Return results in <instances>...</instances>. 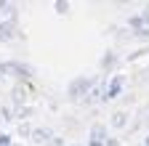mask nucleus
<instances>
[{"mask_svg":"<svg viewBox=\"0 0 149 146\" xmlns=\"http://www.w3.org/2000/svg\"><path fill=\"white\" fill-rule=\"evenodd\" d=\"M141 21H144V27L149 29V8H144V13H141Z\"/></svg>","mask_w":149,"mask_h":146,"instance_id":"nucleus-9","label":"nucleus"},{"mask_svg":"<svg viewBox=\"0 0 149 146\" xmlns=\"http://www.w3.org/2000/svg\"><path fill=\"white\" fill-rule=\"evenodd\" d=\"M29 138H32V143H37V146H40V143H51V141H53V130H51V127H35Z\"/></svg>","mask_w":149,"mask_h":146,"instance_id":"nucleus-3","label":"nucleus"},{"mask_svg":"<svg viewBox=\"0 0 149 146\" xmlns=\"http://www.w3.org/2000/svg\"><path fill=\"white\" fill-rule=\"evenodd\" d=\"M107 146H117V138H107Z\"/></svg>","mask_w":149,"mask_h":146,"instance_id":"nucleus-13","label":"nucleus"},{"mask_svg":"<svg viewBox=\"0 0 149 146\" xmlns=\"http://www.w3.org/2000/svg\"><path fill=\"white\" fill-rule=\"evenodd\" d=\"M0 146H11V138H8V136H3V133H0Z\"/></svg>","mask_w":149,"mask_h":146,"instance_id":"nucleus-10","label":"nucleus"},{"mask_svg":"<svg viewBox=\"0 0 149 146\" xmlns=\"http://www.w3.org/2000/svg\"><path fill=\"white\" fill-rule=\"evenodd\" d=\"M13 29H16V21L13 19L11 21H3V24H0V40H11L13 35H16Z\"/></svg>","mask_w":149,"mask_h":146,"instance_id":"nucleus-5","label":"nucleus"},{"mask_svg":"<svg viewBox=\"0 0 149 146\" xmlns=\"http://www.w3.org/2000/svg\"><path fill=\"white\" fill-rule=\"evenodd\" d=\"M88 146H107V127L104 125H93Z\"/></svg>","mask_w":149,"mask_h":146,"instance_id":"nucleus-4","label":"nucleus"},{"mask_svg":"<svg viewBox=\"0 0 149 146\" xmlns=\"http://www.w3.org/2000/svg\"><path fill=\"white\" fill-rule=\"evenodd\" d=\"M128 125V114L125 112H115L112 114V127H125Z\"/></svg>","mask_w":149,"mask_h":146,"instance_id":"nucleus-6","label":"nucleus"},{"mask_svg":"<svg viewBox=\"0 0 149 146\" xmlns=\"http://www.w3.org/2000/svg\"><path fill=\"white\" fill-rule=\"evenodd\" d=\"M136 37H141V40H149V29H146V27L136 29Z\"/></svg>","mask_w":149,"mask_h":146,"instance_id":"nucleus-8","label":"nucleus"},{"mask_svg":"<svg viewBox=\"0 0 149 146\" xmlns=\"http://www.w3.org/2000/svg\"><path fill=\"white\" fill-rule=\"evenodd\" d=\"M67 8H69V6H67V3H56V11H59V13H64V11H67Z\"/></svg>","mask_w":149,"mask_h":146,"instance_id":"nucleus-11","label":"nucleus"},{"mask_svg":"<svg viewBox=\"0 0 149 146\" xmlns=\"http://www.w3.org/2000/svg\"><path fill=\"white\" fill-rule=\"evenodd\" d=\"M48 146H64V141H61V138H56V136H53V141H51Z\"/></svg>","mask_w":149,"mask_h":146,"instance_id":"nucleus-12","label":"nucleus"},{"mask_svg":"<svg viewBox=\"0 0 149 146\" xmlns=\"http://www.w3.org/2000/svg\"><path fill=\"white\" fill-rule=\"evenodd\" d=\"M93 88H96V77H77V80L69 85L67 93H69V98H72V101H80L83 96H88V93H91Z\"/></svg>","mask_w":149,"mask_h":146,"instance_id":"nucleus-1","label":"nucleus"},{"mask_svg":"<svg viewBox=\"0 0 149 146\" xmlns=\"http://www.w3.org/2000/svg\"><path fill=\"white\" fill-rule=\"evenodd\" d=\"M144 146H149V136H146V143H144Z\"/></svg>","mask_w":149,"mask_h":146,"instance_id":"nucleus-14","label":"nucleus"},{"mask_svg":"<svg viewBox=\"0 0 149 146\" xmlns=\"http://www.w3.org/2000/svg\"><path fill=\"white\" fill-rule=\"evenodd\" d=\"M101 88H104V98H101V101H112V98H117V96H120V90H123V75H115L109 82L104 80Z\"/></svg>","mask_w":149,"mask_h":146,"instance_id":"nucleus-2","label":"nucleus"},{"mask_svg":"<svg viewBox=\"0 0 149 146\" xmlns=\"http://www.w3.org/2000/svg\"><path fill=\"white\" fill-rule=\"evenodd\" d=\"M115 61H117V56H115V53H112V51H109V53H107V56L101 59V69H104V72H109L112 66H115Z\"/></svg>","mask_w":149,"mask_h":146,"instance_id":"nucleus-7","label":"nucleus"}]
</instances>
